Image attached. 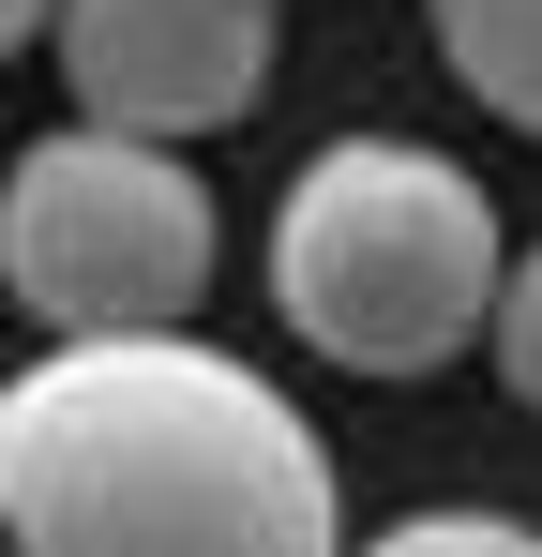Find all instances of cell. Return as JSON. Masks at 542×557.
Masks as SVG:
<instances>
[{"label": "cell", "instance_id": "6da1fadb", "mask_svg": "<svg viewBox=\"0 0 542 557\" xmlns=\"http://www.w3.org/2000/svg\"><path fill=\"white\" fill-rule=\"evenodd\" d=\"M0 528L15 557H332L347 497L257 362L151 317L46 332V362L0 392Z\"/></svg>", "mask_w": 542, "mask_h": 557}, {"label": "cell", "instance_id": "7a4b0ae2", "mask_svg": "<svg viewBox=\"0 0 542 557\" xmlns=\"http://www.w3.org/2000/svg\"><path fill=\"white\" fill-rule=\"evenodd\" d=\"M497 196L422 136H332L271 211V317L347 376H438L497 332Z\"/></svg>", "mask_w": 542, "mask_h": 557}, {"label": "cell", "instance_id": "3957f363", "mask_svg": "<svg viewBox=\"0 0 542 557\" xmlns=\"http://www.w3.org/2000/svg\"><path fill=\"white\" fill-rule=\"evenodd\" d=\"M211 182L181 166L167 136H121V121H76V136H30L15 182H0V286L30 332H151V317H196L211 301Z\"/></svg>", "mask_w": 542, "mask_h": 557}, {"label": "cell", "instance_id": "277c9868", "mask_svg": "<svg viewBox=\"0 0 542 557\" xmlns=\"http://www.w3.org/2000/svg\"><path fill=\"white\" fill-rule=\"evenodd\" d=\"M271 46H286V0H61V30H46L76 121H121V136L257 121Z\"/></svg>", "mask_w": 542, "mask_h": 557}, {"label": "cell", "instance_id": "5b68a950", "mask_svg": "<svg viewBox=\"0 0 542 557\" xmlns=\"http://www.w3.org/2000/svg\"><path fill=\"white\" fill-rule=\"evenodd\" d=\"M422 15H438L452 91L482 121H513V136H542V0H422Z\"/></svg>", "mask_w": 542, "mask_h": 557}, {"label": "cell", "instance_id": "8992f818", "mask_svg": "<svg viewBox=\"0 0 542 557\" xmlns=\"http://www.w3.org/2000/svg\"><path fill=\"white\" fill-rule=\"evenodd\" d=\"M497 392L542 422V242L513 257V286H497Z\"/></svg>", "mask_w": 542, "mask_h": 557}, {"label": "cell", "instance_id": "52a82bcc", "mask_svg": "<svg viewBox=\"0 0 542 557\" xmlns=\"http://www.w3.org/2000/svg\"><path fill=\"white\" fill-rule=\"evenodd\" d=\"M392 557H542V528H513V512H422V528H377Z\"/></svg>", "mask_w": 542, "mask_h": 557}, {"label": "cell", "instance_id": "ba28073f", "mask_svg": "<svg viewBox=\"0 0 542 557\" xmlns=\"http://www.w3.org/2000/svg\"><path fill=\"white\" fill-rule=\"evenodd\" d=\"M61 30V0H0V46H46Z\"/></svg>", "mask_w": 542, "mask_h": 557}]
</instances>
